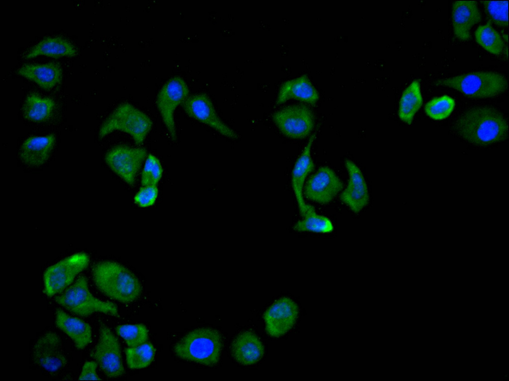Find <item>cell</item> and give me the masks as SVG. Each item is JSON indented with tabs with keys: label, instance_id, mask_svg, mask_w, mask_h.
Listing matches in <instances>:
<instances>
[{
	"label": "cell",
	"instance_id": "19",
	"mask_svg": "<svg viewBox=\"0 0 509 381\" xmlns=\"http://www.w3.org/2000/svg\"><path fill=\"white\" fill-rule=\"evenodd\" d=\"M18 75L35 82L45 90L61 83L62 70L60 64L52 62L45 64H24L16 71Z\"/></svg>",
	"mask_w": 509,
	"mask_h": 381
},
{
	"label": "cell",
	"instance_id": "10",
	"mask_svg": "<svg viewBox=\"0 0 509 381\" xmlns=\"http://www.w3.org/2000/svg\"><path fill=\"white\" fill-rule=\"evenodd\" d=\"M147 156V150L144 148L119 145L107 152L105 160L116 174L132 186Z\"/></svg>",
	"mask_w": 509,
	"mask_h": 381
},
{
	"label": "cell",
	"instance_id": "36",
	"mask_svg": "<svg viewBox=\"0 0 509 381\" xmlns=\"http://www.w3.org/2000/svg\"><path fill=\"white\" fill-rule=\"evenodd\" d=\"M502 376L503 378H504V380L506 381V380H508L509 379V374L508 373L502 374Z\"/></svg>",
	"mask_w": 509,
	"mask_h": 381
},
{
	"label": "cell",
	"instance_id": "24",
	"mask_svg": "<svg viewBox=\"0 0 509 381\" xmlns=\"http://www.w3.org/2000/svg\"><path fill=\"white\" fill-rule=\"evenodd\" d=\"M75 47L61 37H48L39 41L26 53L24 58H33L44 55L53 58L73 57L77 54Z\"/></svg>",
	"mask_w": 509,
	"mask_h": 381
},
{
	"label": "cell",
	"instance_id": "17",
	"mask_svg": "<svg viewBox=\"0 0 509 381\" xmlns=\"http://www.w3.org/2000/svg\"><path fill=\"white\" fill-rule=\"evenodd\" d=\"M481 14L477 3L473 0L455 1L452 7L453 31L460 40L470 39L471 27L480 22Z\"/></svg>",
	"mask_w": 509,
	"mask_h": 381
},
{
	"label": "cell",
	"instance_id": "25",
	"mask_svg": "<svg viewBox=\"0 0 509 381\" xmlns=\"http://www.w3.org/2000/svg\"><path fill=\"white\" fill-rule=\"evenodd\" d=\"M55 107L53 99L31 93L26 97L22 107L23 116L32 122H44L52 116Z\"/></svg>",
	"mask_w": 509,
	"mask_h": 381
},
{
	"label": "cell",
	"instance_id": "15",
	"mask_svg": "<svg viewBox=\"0 0 509 381\" xmlns=\"http://www.w3.org/2000/svg\"><path fill=\"white\" fill-rule=\"evenodd\" d=\"M32 357L35 363L50 372H56L67 364L60 338L53 332L45 333L37 341L33 348Z\"/></svg>",
	"mask_w": 509,
	"mask_h": 381
},
{
	"label": "cell",
	"instance_id": "4",
	"mask_svg": "<svg viewBox=\"0 0 509 381\" xmlns=\"http://www.w3.org/2000/svg\"><path fill=\"white\" fill-rule=\"evenodd\" d=\"M437 86L456 89L474 98H490L504 92L508 80L501 73L494 71H475L437 80Z\"/></svg>",
	"mask_w": 509,
	"mask_h": 381
},
{
	"label": "cell",
	"instance_id": "7",
	"mask_svg": "<svg viewBox=\"0 0 509 381\" xmlns=\"http://www.w3.org/2000/svg\"><path fill=\"white\" fill-rule=\"evenodd\" d=\"M89 262L88 255L80 253L49 266L44 274L43 292L48 297L61 292L88 266Z\"/></svg>",
	"mask_w": 509,
	"mask_h": 381
},
{
	"label": "cell",
	"instance_id": "31",
	"mask_svg": "<svg viewBox=\"0 0 509 381\" xmlns=\"http://www.w3.org/2000/svg\"><path fill=\"white\" fill-rule=\"evenodd\" d=\"M115 330L128 347L137 346L147 341L148 330L143 324L120 325Z\"/></svg>",
	"mask_w": 509,
	"mask_h": 381
},
{
	"label": "cell",
	"instance_id": "6",
	"mask_svg": "<svg viewBox=\"0 0 509 381\" xmlns=\"http://www.w3.org/2000/svg\"><path fill=\"white\" fill-rule=\"evenodd\" d=\"M55 300L65 309L81 317H87L95 312L119 317L115 304L101 301L93 296L89 290L87 279L84 276L80 277L73 285L55 297Z\"/></svg>",
	"mask_w": 509,
	"mask_h": 381
},
{
	"label": "cell",
	"instance_id": "33",
	"mask_svg": "<svg viewBox=\"0 0 509 381\" xmlns=\"http://www.w3.org/2000/svg\"><path fill=\"white\" fill-rule=\"evenodd\" d=\"M163 168L160 160L149 154L145 161L141 175L143 186H156L162 178Z\"/></svg>",
	"mask_w": 509,
	"mask_h": 381
},
{
	"label": "cell",
	"instance_id": "26",
	"mask_svg": "<svg viewBox=\"0 0 509 381\" xmlns=\"http://www.w3.org/2000/svg\"><path fill=\"white\" fill-rule=\"evenodd\" d=\"M423 104L420 82L414 80L403 91L401 97L398 110L400 119L406 124L411 125L414 117Z\"/></svg>",
	"mask_w": 509,
	"mask_h": 381
},
{
	"label": "cell",
	"instance_id": "29",
	"mask_svg": "<svg viewBox=\"0 0 509 381\" xmlns=\"http://www.w3.org/2000/svg\"><path fill=\"white\" fill-rule=\"evenodd\" d=\"M156 349L149 341L125 349L126 362L131 369H141L149 366L153 361Z\"/></svg>",
	"mask_w": 509,
	"mask_h": 381
},
{
	"label": "cell",
	"instance_id": "8",
	"mask_svg": "<svg viewBox=\"0 0 509 381\" xmlns=\"http://www.w3.org/2000/svg\"><path fill=\"white\" fill-rule=\"evenodd\" d=\"M90 355L107 377L116 378L124 374L119 341L110 329L103 323L100 325L98 342Z\"/></svg>",
	"mask_w": 509,
	"mask_h": 381
},
{
	"label": "cell",
	"instance_id": "20",
	"mask_svg": "<svg viewBox=\"0 0 509 381\" xmlns=\"http://www.w3.org/2000/svg\"><path fill=\"white\" fill-rule=\"evenodd\" d=\"M319 98L318 91L306 75L288 80L280 87L277 104H281L290 99H295L310 104H315Z\"/></svg>",
	"mask_w": 509,
	"mask_h": 381
},
{
	"label": "cell",
	"instance_id": "35",
	"mask_svg": "<svg viewBox=\"0 0 509 381\" xmlns=\"http://www.w3.org/2000/svg\"><path fill=\"white\" fill-rule=\"evenodd\" d=\"M97 364L94 361H86L85 363L80 375L79 380H101L98 376L96 369Z\"/></svg>",
	"mask_w": 509,
	"mask_h": 381
},
{
	"label": "cell",
	"instance_id": "34",
	"mask_svg": "<svg viewBox=\"0 0 509 381\" xmlns=\"http://www.w3.org/2000/svg\"><path fill=\"white\" fill-rule=\"evenodd\" d=\"M158 194L156 186H143L135 196V202L141 207H149L156 201Z\"/></svg>",
	"mask_w": 509,
	"mask_h": 381
},
{
	"label": "cell",
	"instance_id": "1",
	"mask_svg": "<svg viewBox=\"0 0 509 381\" xmlns=\"http://www.w3.org/2000/svg\"><path fill=\"white\" fill-rule=\"evenodd\" d=\"M508 124L496 109L475 107L464 113L458 120L455 128L464 139L474 144L486 146L506 139Z\"/></svg>",
	"mask_w": 509,
	"mask_h": 381
},
{
	"label": "cell",
	"instance_id": "22",
	"mask_svg": "<svg viewBox=\"0 0 509 381\" xmlns=\"http://www.w3.org/2000/svg\"><path fill=\"white\" fill-rule=\"evenodd\" d=\"M55 141V137L52 134L29 137L20 148L19 155L21 160L30 166L43 165L49 158Z\"/></svg>",
	"mask_w": 509,
	"mask_h": 381
},
{
	"label": "cell",
	"instance_id": "12",
	"mask_svg": "<svg viewBox=\"0 0 509 381\" xmlns=\"http://www.w3.org/2000/svg\"><path fill=\"white\" fill-rule=\"evenodd\" d=\"M182 106L190 117L207 125L226 137L238 138V134L221 120L211 99L206 94L189 95Z\"/></svg>",
	"mask_w": 509,
	"mask_h": 381
},
{
	"label": "cell",
	"instance_id": "3",
	"mask_svg": "<svg viewBox=\"0 0 509 381\" xmlns=\"http://www.w3.org/2000/svg\"><path fill=\"white\" fill-rule=\"evenodd\" d=\"M220 332L210 327L199 328L190 331L174 346L178 357L204 366L218 362L222 349Z\"/></svg>",
	"mask_w": 509,
	"mask_h": 381
},
{
	"label": "cell",
	"instance_id": "13",
	"mask_svg": "<svg viewBox=\"0 0 509 381\" xmlns=\"http://www.w3.org/2000/svg\"><path fill=\"white\" fill-rule=\"evenodd\" d=\"M342 188V183L334 171L322 166L307 182L304 194L310 200L325 204L331 202Z\"/></svg>",
	"mask_w": 509,
	"mask_h": 381
},
{
	"label": "cell",
	"instance_id": "11",
	"mask_svg": "<svg viewBox=\"0 0 509 381\" xmlns=\"http://www.w3.org/2000/svg\"><path fill=\"white\" fill-rule=\"evenodd\" d=\"M272 119L280 131L286 137L293 139L307 137L314 126L311 110L302 104L285 107L276 112Z\"/></svg>",
	"mask_w": 509,
	"mask_h": 381
},
{
	"label": "cell",
	"instance_id": "28",
	"mask_svg": "<svg viewBox=\"0 0 509 381\" xmlns=\"http://www.w3.org/2000/svg\"><path fill=\"white\" fill-rule=\"evenodd\" d=\"M475 38L476 42L487 51L496 55L502 53L504 48L503 40L490 21L478 26L475 32Z\"/></svg>",
	"mask_w": 509,
	"mask_h": 381
},
{
	"label": "cell",
	"instance_id": "30",
	"mask_svg": "<svg viewBox=\"0 0 509 381\" xmlns=\"http://www.w3.org/2000/svg\"><path fill=\"white\" fill-rule=\"evenodd\" d=\"M455 105V101L452 98L444 95L434 98L428 101L424 106V111L431 119L441 120L450 115Z\"/></svg>",
	"mask_w": 509,
	"mask_h": 381
},
{
	"label": "cell",
	"instance_id": "14",
	"mask_svg": "<svg viewBox=\"0 0 509 381\" xmlns=\"http://www.w3.org/2000/svg\"><path fill=\"white\" fill-rule=\"evenodd\" d=\"M298 308L290 298L282 297L270 306L263 314L265 329L272 336L278 337L289 330L295 323Z\"/></svg>",
	"mask_w": 509,
	"mask_h": 381
},
{
	"label": "cell",
	"instance_id": "23",
	"mask_svg": "<svg viewBox=\"0 0 509 381\" xmlns=\"http://www.w3.org/2000/svg\"><path fill=\"white\" fill-rule=\"evenodd\" d=\"M315 134L310 138L301 154L294 166L291 177L292 188L298 203L300 213L304 210L306 203L303 196V188L305 179L314 168L311 156V149L315 138Z\"/></svg>",
	"mask_w": 509,
	"mask_h": 381
},
{
	"label": "cell",
	"instance_id": "2",
	"mask_svg": "<svg viewBox=\"0 0 509 381\" xmlns=\"http://www.w3.org/2000/svg\"><path fill=\"white\" fill-rule=\"evenodd\" d=\"M93 281L106 296L122 303H131L142 293L137 277L123 265L111 261H100L92 269Z\"/></svg>",
	"mask_w": 509,
	"mask_h": 381
},
{
	"label": "cell",
	"instance_id": "9",
	"mask_svg": "<svg viewBox=\"0 0 509 381\" xmlns=\"http://www.w3.org/2000/svg\"><path fill=\"white\" fill-rule=\"evenodd\" d=\"M189 93L185 81L181 77L176 76L168 80L157 95V106L173 141L176 140L174 111L189 96Z\"/></svg>",
	"mask_w": 509,
	"mask_h": 381
},
{
	"label": "cell",
	"instance_id": "27",
	"mask_svg": "<svg viewBox=\"0 0 509 381\" xmlns=\"http://www.w3.org/2000/svg\"><path fill=\"white\" fill-rule=\"evenodd\" d=\"M300 214L302 219L294 225L295 231L320 233H329L333 231L334 226L330 219L325 216L317 214L312 205L306 203Z\"/></svg>",
	"mask_w": 509,
	"mask_h": 381
},
{
	"label": "cell",
	"instance_id": "21",
	"mask_svg": "<svg viewBox=\"0 0 509 381\" xmlns=\"http://www.w3.org/2000/svg\"><path fill=\"white\" fill-rule=\"evenodd\" d=\"M55 315L57 326L72 339L78 349H83L91 343V328L88 323L61 309H57Z\"/></svg>",
	"mask_w": 509,
	"mask_h": 381
},
{
	"label": "cell",
	"instance_id": "18",
	"mask_svg": "<svg viewBox=\"0 0 509 381\" xmlns=\"http://www.w3.org/2000/svg\"><path fill=\"white\" fill-rule=\"evenodd\" d=\"M231 353L240 364L250 365L257 362L262 357L264 347L255 333L245 331L238 334L233 340Z\"/></svg>",
	"mask_w": 509,
	"mask_h": 381
},
{
	"label": "cell",
	"instance_id": "5",
	"mask_svg": "<svg viewBox=\"0 0 509 381\" xmlns=\"http://www.w3.org/2000/svg\"><path fill=\"white\" fill-rule=\"evenodd\" d=\"M153 123L144 112L128 102L118 105L104 122L99 130L102 138L115 130L132 136L137 145H142L150 131Z\"/></svg>",
	"mask_w": 509,
	"mask_h": 381
},
{
	"label": "cell",
	"instance_id": "16",
	"mask_svg": "<svg viewBox=\"0 0 509 381\" xmlns=\"http://www.w3.org/2000/svg\"><path fill=\"white\" fill-rule=\"evenodd\" d=\"M345 165L348 173L349 181L339 197L351 211L357 213L369 202L367 186L361 170L353 161L346 159Z\"/></svg>",
	"mask_w": 509,
	"mask_h": 381
},
{
	"label": "cell",
	"instance_id": "32",
	"mask_svg": "<svg viewBox=\"0 0 509 381\" xmlns=\"http://www.w3.org/2000/svg\"><path fill=\"white\" fill-rule=\"evenodd\" d=\"M485 12L489 19L496 25L506 27L508 25V1H482Z\"/></svg>",
	"mask_w": 509,
	"mask_h": 381
}]
</instances>
